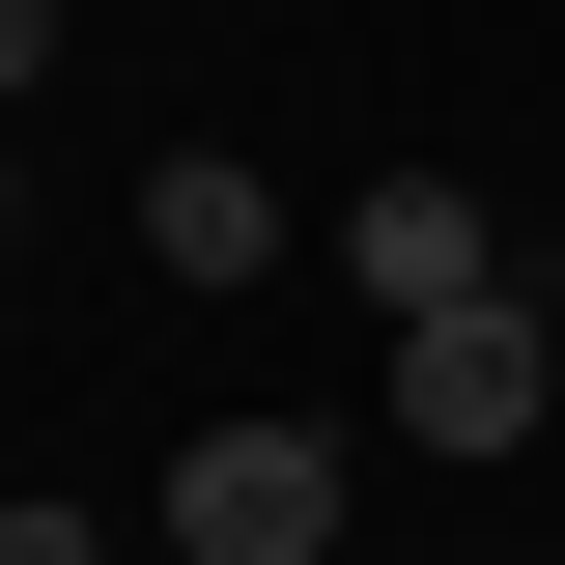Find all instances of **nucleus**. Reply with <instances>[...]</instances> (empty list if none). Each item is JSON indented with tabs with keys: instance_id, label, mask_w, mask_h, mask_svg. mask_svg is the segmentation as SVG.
<instances>
[{
	"instance_id": "nucleus-4",
	"label": "nucleus",
	"mask_w": 565,
	"mask_h": 565,
	"mask_svg": "<svg viewBox=\"0 0 565 565\" xmlns=\"http://www.w3.org/2000/svg\"><path fill=\"white\" fill-rule=\"evenodd\" d=\"M141 255L170 282H282V199L226 170V141H170V170H141Z\"/></svg>"
},
{
	"instance_id": "nucleus-5",
	"label": "nucleus",
	"mask_w": 565,
	"mask_h": 565,
	"mask_svg": "<svg viewBox=\"0 0 565 565\" xmlns=\"http://www.w3.org/2000/svg\"><path fill=\"white\" fill-rule=\"evenodd\" d=\"M0 565H114V509H0Z\"/></svg>"
},
{
	"instance_id": "nucleus-3",
	"label": "nucleus",
	"mask_w": 565,
	"mask_h": 565,
	"mask_svg": "<svg viewBox=\"0 0 565 565\" xmlns=\"http://www.w3.org/2000/svg\"><path fill=\"white\" fill-rule=\"evenodd\" d=\"M340 282H367V311H396V340H424V311H481V199H452V170H367V199H340Z\"/></svg>"
},
{
	"instance_id": "nucleus-2",
	"label": "nucleus",
	"mask_w": 565,
	"mask_h": 565,
	"mask_svg": "<svg viewBox=\"0 0 565 565\" xmlns=\"http://www.w3.org/2000/svg\"><path fill=\"white\" fill-rule=\"evenodd\" d=\"M537 396H565V340H537V311H509V282H481V311H424V340H396V424H424V452H537Z\"/></svg>"
},
{
	"instance_id": "nucleus-1",
	"label": "nucleus",
	"mask_w": 565,
	"mask_h": 565,
	"mask_svg": "<svg viewBox=\"0 0 565 565\" xmlns=\"http://www.w3.org/2000/svg\"><path fill=\"white\" fill-rule=\"evenodd\" d=\"M170 537L199 565H311L340 537V424H199V452H170Z\"/></svg>"
}]
</instances>
